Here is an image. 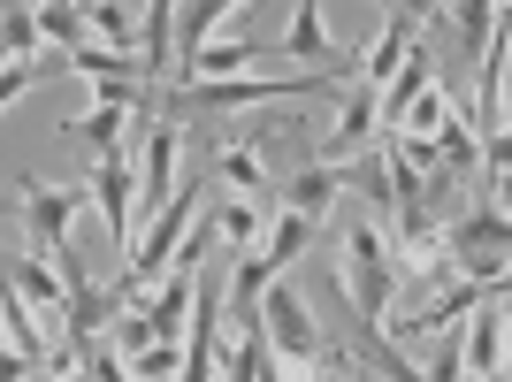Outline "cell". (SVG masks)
I'll use <instances>...</instances> for the list:
<instances>
[{
	"label": "cell",
	"mask_w": 512,
	"mask_h": 382,
	"mask_svg": "<svg viewBox=\"0 0 512 382\" xmlns=\"http://www.w3.org/2000/svg\"><path fill=\"white\" fill-rule=\"evenodd\" d=\"M214 329H222V291L199 283V291H192V314H184V337H176V352H184L176 375H192V382L214 375Z\"/></svg>",
	"instance_id": "cell-9"
},
{
	"label": "cell",
	"mask_w": 512,
	"mask_h": 382,
	"mask_svg": "<svg viewBox=\"0 0 512 382\" xmlns=\"http://www.w3.org/2000/svg\"><path fill=\"white\" fill-rule=\"evenodd\" d=\"M459 321H467V344H459V375L497 382V375H505V283H497V291H482Z\"/></svg>",
	"instance_id": "cell-5"
},
{
	"label": "cell",
	"mask_w": 512,
	"mask_h": 382,
	"mask_svg": "<svg viewBox=\"0 0 512 382\" xmlns=\"http://www.w3.org/2000/svg\"><path fill=\"white\" fill-rule=\"evenodd\" d=\"M77 8H92V0H77Z\"/></svg>",
	"instance_id": "cell-26"
},
{
	"label": "cell",
	"mask_w": 512,
	"mask_h": 382,
	"mask_svg": "<svg viewBox=\"0 0 512 382\" xmlns=\"http://www.w3.org/2000/svg\"><path fill=\"white\" fill-rule=\"evenodd\" d=\"M153 344V321H146V306H115V314H107V352H115V360H138V352H146Z\"/></svg>",
	"instance_id": "cell-18"
},
{
	"label": "cell",
	"mask_w": 512,
	"mask_h": 382,
	"mask_svg": "<svg viewBox=\"0 0 512 382\" xmlns=\"http://www.w3.org/2000/svg\"><path fill=\"white\" fill-rule=\"evenodd\" d=\"M214 176H222L230 191H245V199L268 184V169H260V153H253V146H222V153H214Z\"/></svg>",
	"instance_id": "cell-21"
},
{
	"label": "cell",
	"mask_w": 512,
	"mask_h": 382,
	"mask_svg": "<svg viewBox=\"0 0 512 382\" xmlns=\"http://www.w3.org/2000/svg\"><path fill=\"white\" fill-rule=\"evenodd\" d=\"M390 16H406V23H428V16H436V0H390Z\"/></svg>",
	"instance_id": "cell-25"
},
{
	"label": "cell",
	"mask_w": 512,
	"mask_h": 382,
	"mask_svg": "<svg viewBox=\"0 0 512 382\" xmlns=\"http://www.w3.org/2000/svg\"><path fill=\"white\" fill-rule=\"evenodd\" d=\"M344 77H321V69H299V77H184L169 92V115H237V107H276V100H329Z\"/></svg>",
	"instance_id": "cell-1"
},
{
	"label": "cell",
	"mask_w": 512,
	"mask_h": 382,
	"mask_svg": "<svg viewBox=\"0 0 512 382\" xmlns=\"http://www.w3.org/2000/svg\"><path fill=\"white\" fill-rule=\"evenodd\" d=\"M253 0H176V54H192L199 39H214V23H230Z\"/></svg>",
	"instance_id": "cell-16"
},
{
	"label": "cell",
	"mask_w": 512,
	"mask_h": 382,
	"mask_svg": "<svg viewBox=\"0 0 512 382\" xmlns=\"http://www.w3.org/2000/svg\"><path fill=\"white\" fill-rule=\"evenodd\" d=\"M444 115H451V100H444L436 85H428V92H413V107H406V115H398L390 130H413V138H428V130L444 123Z\"/></svg>",
	"instance_id": "cell-24"
},
{
	"label": "cell",
	"mask_w": 512,
	"mask_h": 382,
	"mask_svg": "<svg viewBox=\"0 0 512 382\" xmlns=\"http://www.w3.org/2000/svg\"><path fill=\"white\" fill-rule=\"evenodd\" d=\"M428 85H436V54H428V39H413L406 54H398V69L383 77V92H375V123L390 130L413 107V92H428Z\"/></svg>",
	"instance_id": "cell-11"
},
{
	"label": "cell",
	"mask_w": 512,
	"mask_h": 382,
	"mask_svg": "<svg viewBox=\"0 0 512 382\" xmlns=\"http://www.w3.org/2000/svg\"><path fill=\"white\" fill-rule=\"evenodd\" d=\"M344 199V169L337 161H314L306 176H291V191H283V207H299V214H314V222H329V207Z\"/></svg>",
	"instance_id": "cell-15"
},
{
	"label": "cell",
	"mask_w": 512,
	"mask_h": 382,
	"mask_svg": "<svg viewBox=\"0 0 512 382\" xmlns=\"http://www.w3.org/2000/svg\"><path fill=\"white\" fill-rule=\"evenodd\" d=\"M505 207H474V214H459L451 230H436V245H444V260L459 268V276H474V283H505Z\"/></svg>",
	"instance_id": "cell-4"
},
{
	"label": "cell",
	"mask_w": 512,
	"mask_h": 382,
	"mask_svg": "<svg viewBox=\"0 0 512 382\" xmlns=\"http://www.w3.org/2000/svg\"><path fill=\"white\" fill-rule=\"evenodd\" d=\"M176 161H184V130H176V115H153L146 123V146H138V199H130V207H161V199H169L176 191Z\"/></svg>",
	"instance_id": "cell-6"
},
{
	"label": "cell",
	"mask_w": 512,
	"mask_h": 382,
	"mask_svg": "<svg viewBox=\"0 0 512 382\" xmlns=\"http://www.w3.org/2000/svg\"><path fill=\"white\" fill-rule=\"evenodd\" d=\"M444 8H451V23H459V39H467V46H482L497 31V0H444Z\"/></svg>",
	"instance_id": "cell-23"
},
{
	"label": "cell",
	"mask_w": 512,
	"mask_h": 382,
	"mask_svg": "<svg viewBox=\"0 0 512 382\" xmlns=\"http://www.w3.org/2000/svg\"><path fill=\"white\" fill-rule=\"evenodd\" d=\"M123 123H130V107H100V100H92L85 115L69 123V138H77V146H92V153H100V146H115V138H123Z\"/></svg>",
	"instance_id": "cell-20"
},
{
	"label": "cell",
	"mask_w": 512,
	"mask_h": 382,
	"mask_svg": "<svg viewBox=\"0 0 512 382\" xmlns=\"http://www.w3.org/2000/svg\"><path fill=\"white\" fill-rule=\"evenodd\" d=\"M214 237H222L230 253H253V237H260V207L245 199V191H230V199L214 207Z\"/></svg>",
	"instance_id": "cell-17"
},
{
	"label": "cell",
	"mask_w": 512,
	"mask_h": 382,
	"mask_svg": "<svg viewBox=\"0 0 512 382\" xmlns=\"http://www.w3.org/2000/svg\"><path fill=\"white\" fill-rule=\"evenodd\" d=\"M436 8H444V0H436Z\"/></svg>",
	"instance_id": "cell-27"
},
{
	"label": "cell",
	"mask_w": 512,
	"mask_h": 382,
	"mask_svg": "<svg viewBox=\"0 0 512 382\" xmlns=\"http://www.w3.org/2000/svg\"><path fill=\"white\" fill-rule=\"evenodd\" d=\"M337 276H344V306L360 314V329H383V306L398 298V268H390V230L375 214H360V222L344 230Z\"/></svg>",
	"instance_id": "cell-2"
},
{
	"label": "cell",
	"mask_w": 512,
	"mask_h": 382,
	"mask_svg": "<svg viewBox=\"0 0 512 382\" xmlns=\"http://www.w3.org/2000/svg\"><path fill=\"white\" fill-rule=\"evenodd\" d=\"M375 92L360 85V77H352V92H344L337 100V123H329V138H321V161H352V153H367L375 146Z\"/></svg>",
	"instance_id": "cell-10"
},
{
	"label": "cell",
	"mask_w": 512,
	"mask_h": 382,
	"mask_svg": "<svg viewBox=\"0 0 512 382\" xmlns=\"http://www.w3.org/2000/svg\"><path fill=\"white\" fill-rule=\"evenodd\" d=\"M39 39L46 46H77L85 39V8H77V0H39Z\"/></svg>",
	"instance_id": "cell-22"
},
{
	"label": "cell",
	"mask_w": 512,
	"mask_h": 382,
	"mask_svg": "<svg viewBox=\"0 0 512 382\" xmlns=\"http://www.w3.org/2000/svg\"><path fill=\"white\" fill-rule=\"evenodd\" d=\"M428 146H436V169L444 176H482V130L467 115H444V123L428 130Z\"/></svg>",
	"instance_id": "cell-13"
},
{
	"label": "cell",
	"mask_w": 512,
	"mask_h": 382,
	"mask_svg": "<svg viewBox=\"0 0 512 382\" xmlns=\"http://www.w3.org/2000/svg\"><path fill=\"white\" fill-rule=\"evenodd\" d=\"M413 39H421V31H413L406 16H383V23H375V39H367V54H360V85L383 92V77L398 69V54H406Z\"/></svg>",
	"instance_id": "cell-14"
},
{
	"label": "cell",
	"mask_w": 512,
	"mask_h": 382,
	"mask_svg": "<svg viewBox=\"0 0 512 382\" xmlns=\"http://www.w3.org/2000/svg\"><path fill=\"white\" fill-rule=\"evenodd\" d=\"M16 207H23V237L31 253H62L69 230H77V191L62 184H16Z\"/></svg>",
	"instance_id": "cell-7"
},
{
	"label": "cell",
	"mask_w": 512,
	"mask_h": 382,
	"mask_svg": "<svg viewBox=\"0 0 512 382\" xmlns=\"http://www.w3.org/2000/svg\"><path fill=\"white\" fill-rule=\"evenodd\" d=\"M184 62V77H237V69H260L268 62V46H253V39H199L192 54H176ZM176 77V85H184Z\"/></svg>",
	"instance_id": "cell-12"
},
{
	"label": "cell",
	"mask_w": 512,
	"mask_h": 382,
	"mask_svg": "<svg viewBox=\"0 0 512 382\" xmlns=\"http://www.w3.org/2000/svg\"><path fill=\"white\" fill-rule=\"evenodd\" d=\"M253 314H260V337H268V352H276V375L299 382L306 360H314V344H321L314 314H306V298L291 291L283 276H268V283H260V298H253Z\"/></svg>",
	"instance_id": "cell-3"
},
{
	"label": "cell",
	"mask_w": 512,
	"mask_h": 382,
	"mask_svg": "<svg viewBox=\"0 0 512 382\" xmlns=\"http://www.w3.org/2000/svg\"><path fill=\"white\" fill-rule=\"evenodd\" d=\"M0 39H8V54H46L39 8H31V0H0Z\"/></svg>",
	"instance_id": "cell-19"
},
{
	"label": "cell",
	"mask_w": 512,
	"mask_h": 382,
	"mask_svg": "<svg viewBox=\"0 0 512 382\" xmlns=\"http://www.w3.org/2000/svg\"><path fill=\"white\" fill-rule=\"evenodd\" d=\"M92 199H100L107 230H115V237L130 245V199H138V176H130L123 138H115V146H100V161H92Z\"/></svg>",
	"instance_id": "cell-8"
}]
</instances>
